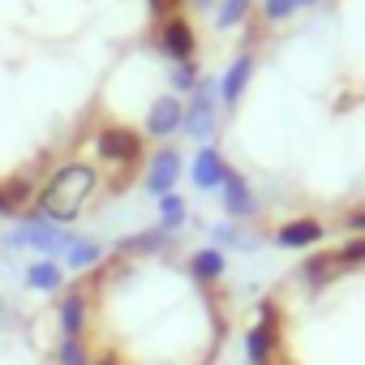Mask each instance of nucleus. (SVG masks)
I'll use <instances>...</instances> for the list:
<instances>
[{
	"mask_svg": "<svg viewBox=\"0 0 365 365\" xmlns=\"http://www.w3.org/2000/svg\"><path fill=\"white\" fill-rule=\"evenodd\" d=\"M172 82H176V86H180V91H185V86H194V69H190V65H180V69H176V78H172Z\"/></svg>",
	"mask_w": 365,
	"mask_h": 365,
	"instance_id": "obj_18",
	"label": "nucleus"
},
{
	"mask_svg": "<svg viewBox=\"0 0 365 365\" xmlns=\"http://www.w3.org/2000/svg\"><path fill=\"white\" fill-rule=\"evenodd\" d=\"M176 176H180V159H176V150H163V155H155V163H150L146 185H150L155 194H168V190L176 185Z\"/></svg>",
	"mask_w": 365,
	"mask_h": 365,
	"instance_id": "obj_4",
	"label": "nucleus"
},
{
	"mask_svg": "<svg viewBox=\"0 0 365 365\" xmlns=\"http://www.w3.org/2000/svg\"><path fill=\"white\" fill-rule=\"evenodd\" d=\"M224 159L215 155V150H198V159H194V185H202V190H215V185H224Z\"/></svg>",
	"mask_w": 365,
	"mask_h": 365,
	"instance_id": "obj_6",
	"label": "nucleus"
},
{
	"mask_svg": "<svg viewBox=\"0 0 365 365\" xmlns=\"http://www.w3.org/2000/svg\"><path fill=\"white\" fill-rule=\"evenodd\" d=\"M297 5H305V0H267L262 9H267V18H288Z\"/></svg>",
	"mask_w": 365,
	"mask_h": 365,
	"instance_id": "obj_16",
	"label": "nucleus"
},
{
	"mask_svg": "<svg viewBox=\"0 0 365 365\" xmlns=\"http://www.w3.org/2000/svg\"><path fill=\"white\" fill-rule=\"evenodd\" d=\"M279 241H284V245H309V241H318V224H305V220H301V224H288V228L279 232Z\"/></svg>",
	"mask_w": 365,
	"mask_h": 365,
	"instance_id": "obj_12",
	"label": "nucleus"
},
{
	"mask_svg": "<svg viewBox=\"0 0 365 365\" xmlns=\"http://www.w3.org/2000/svg\"><path fill=\"white\" fill-rule=\"evenodd\" d=\"M180 120H185L180 103H176L172 95H163V99L150 108V120H146V129H150V133H172V129H180Z\"/></svg>",
	"mask_w": 365,
	"mask_h": 365,
	"instance_id": "obj_5",
	"label": "nucleus"
},
{
	"mask_svg": "<svg viewBox=\"0 0 365 365\" xmlns=\"http://www.w3.org/2000/svg\"><path fill=\"white\" fill-rule=\"evenodd\" d=\"M335 267H339V250H335V254H318V258L305 262V279H309V284H322Z\"/></svg>",
	"mask_w": 365,
	"mask_h": 365,
	"instance_id": "obj_11",
	"label": "nucleus"
},
{
	"mask_svg": "<svg viewBox=\"0 0 365 365\" xmlns=\"http://www.w3.org/2000/svg\"><path fill=\"white\" fill-rule=\"evenodd\" d=\"M163 48H168V56H176V61H190V52H194V35H190V26H185V22H168V31H163Z\"/></svg>",
	"mask_w": 365,
	"mask_h": 365,
	"instance_id": "obj_8",
	"label": "nucleus"
},
{
	"mask_svg": "<svg viewBox=\"0 0 365 365\" xmlns=\"http://www.w3.org/2000/svg\"><path fill=\"white\" fill-rule=\"evenodd\" d=\"M245 9H250V0H224V5H220V26L241 22V18H245Z\"/></svg>",
	"mask_w": 365,
	"mask_h": 365,
	"instance_id": "obj_15",
	"label": "nucleus"
},
{
	"mask_svg": "<svg viewBox=\"0 0 365 365\" xmlns=\"http://www.w3.org/2000/svg\"><path fill=\"white\" fill-rule=\"evenodd\" d=\"M91 190H95V172L86 163H69V168H61L48 185L39 190L35 207H39V215H48L56 224H69L82 211V202L91 198Z\"/></svg>",
	"mask_w": 365,
	"mask_h": 365,
	"instance_id": "obj_1",
	"label": "nucleus"
},
{
	"mask_svg": "<svg viewBox=\"0 0 365 365\" xmlns=\"http://www.w3.org/2000/svg\"><path fill=\"white\" fill-rule=\"evenodd\" d=\"M267 348H271V322L262 318V322L250 331V361H254V365H267Z\"/></svg>",
	"mask_w": 365,
	"mask_h": 365,
	"instance_id": "obj_10",
	"label": "nucleus"
},
{
	"mask_svg": "<svg viewBox=\"0 0 365 365\" xmlns=\"http://www.w3.org/2000/svg\"><path fill=\"white\" fill-rule=\"evenodd\" d=\"M352 224H356V228H365V215H356V220H352Z\"/></svg>",
	"mask_w": 365,
	"mask_h": 365,
	"instance_id": "obj_19",
	"label": "nucleus"
},
{
	"mask_svg": "<svg viewBox=\"0 0 365 365\" xmlns=\"http://www.w3.org/2000/svg\"><path fill=\"white\" fill-rule=\"evenodd\" d=\"M245 78H250V61H237V65H232V69L224 73V86H220V99H228V103H232V99H237V95L245 91Z\"/></svg>",
	"mask_w": 365,
	"mask_h": 365,
	"instance_id": "obj_9",
	"label": "nucleus"
},
{
	"mask_svg": "<svg viewBox=\"0 0 365 365\" xmlns=\"http://www.w3.org/2000/svg\"><path fill=\"white\" fill-rule=\"evenodd\" d=\"M194 267H198V275H211V279H215V275L224 271V258H220V250H202V254L194 258Z\"/></svg>",
	"mask_w": 365,
	"mask_h": 365,
	"instance_id": "obj_13",
	"label": "nucleus"
},
{
	"mask_svg": "<svg viewBox=\"0 0 365 365\" xmlns=\"http://www.w3.org/2000/svg\"><path fill=\"white\" fill-rule=\"evenodd\" d=\"M339 258H348V262H361V258H365V241H352L348 250H339Z\"/></svg>",
	"mask_w": 365,
	"mask_h": 365,
	"instance_id": "obj_17",
	"label": "nucleus"
},
{
	"mask_svg": "<svg viewBox=\"0 0 365 365\" xmlns=\"http://www.w3.org/2000/svg\"><path fill=\"white\" fill-rule=\"evenodd\" d=\"M224 207L232 215H254V194L245 190L241 176H224Z\"/></svg>",
	"mask_w": 365,
	"mask_h": 365,
	"instance_id": "obj_7",
	"label": "nucleus"
},
{
	"mask_svg": "<svg viewBox=\"0 0 365 365\" xmlns=\"http://www.w3.org/2000/svg\"><path fill=\"white\" fill-rule=\"evenodd\" d=\"M180 220H185L180 198H176V194H163V228H180Z\"/></svg>",
	"mask_w": 365,
	"mask_h": 365,
	"instance_id": "obj_14",
	"label": "nucleus"
},
{
	"mask_svg": "<svg viewBox=\"0 0 365 365\" xmlns=\"http://www.w3.org/2000/svg\"><path fill=\"white\" fill-rule=\"evenodd\" d=\"M198 5H211V0H198Z\"/></svg>",
	"mask_w": 365,
	"mask_h": 365,
	"instance_id": "obj_20",
	"label": "nucleus"
},
{
	"mask_svg": "<svg viewBox=\"0 0 365 365\" xmlns=\"http://www.w3.org/2000/svg\"><path fill=\"white\" fill-rule=\"evenodd\" d=\"M138 138L129 133V129H103L99 133V155L103 159H112V163H133L138 159Z\"/></svg>",
	"mask_w": 365,
	"mask_h": 365,
	"instance_id": "obj_2",
	"label": "nucleus"
},
{
	"mask_svg": "<svg viewBox=\"0 0 365 365\" xmlns=\"http://www.w3.org/2000/svg\"><path fill=\"white\" fill-rule=\"evenodd\" d=\"M211 120H215L211 82H202V86H198V99H194V108H190V116H185V129H190L194 138H207V133H211Z\"/></svg>",
	"mask_w": 365,
	"mask_h": 365,
	"instance_id": "obj_3",
	"label": "nucleus"
}]
</instances>
